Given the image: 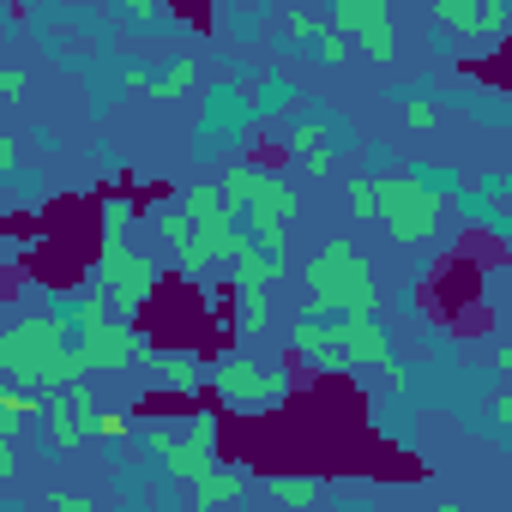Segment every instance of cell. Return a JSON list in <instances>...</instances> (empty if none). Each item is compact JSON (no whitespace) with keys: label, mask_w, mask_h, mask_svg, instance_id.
Here are the masks:
<instances>
[{"label":"cell","mask_w":512,"mask_h":512,"mask_svg":"<svg viewBox=\"0 0 512 512\" xmlns=\"http://www.w3.org/2000/svg\"><path fill=\"white\" fill-rule=\"evenodd\" d=\"M187 440L205 446V452H217V410H193V434Z\"/></svg>","instance_id":"22"},{"label":"cell","mask_w":512,"mask_h":512,"mask_svg":"<svg viewBox=\"0 0 512 512\" xmlns=\"http://www.w3.org/2000/svg\"><path fill=\"white\" fill-rule=\"evenodd\" d=\"M332 25L350 31L374 67H386L398 55V31H392V7H386V0H332Z\"/></svg>","instance_id":"6"},{"label":"cell","mask_w":512,"mask_h":512,"mask_svg":"<svg viewBox=\"0 0 512 512\" xmlns=\"http://www.w3.org/2000/svg\"><path fill=\"white\" fill-rule=\"evenodd\" d=\"M0 368H7V380L37 392H61L91 374L73 314H37V320H19L13 332H0Z\"/></svg>","instance_id":"1"},{"label":"cell","mask_w":512,"mask_h":512,"mask_svg":"<svg viewBox=\"0 0 512 512\" xmlns=\"http://www.w3.org/2000/svg\"><path fill=\"white\" fill-rule=\"evenodd\" d=\"M97 434H103V440H127V434H133V422H127V416H109V410H103V416H97Z\"/></svg>","instance_id":"26"},{"label":"cell","mask_w":512,"mask_h":512,"mask_svg":"<svg viewBox=\"0 0 512 512\" xmlns=\"http://www.w3.org/2000/svg\"><path fill=\"white\" fill-rule=\"evenodd\" d=\"M404 121L410 127H434V103L428 97H404Z\"/></svg>","instance_id":"24"},{"label":"cell","mask_w":512,"mask_h":512,"mask_svg":"<svg viewBox=\"0 0 512 512\" xmlns=\"http://www.w3.org/2000/svg\"><path fill=\"white\" fill-rule=\"evenodd\" d=\"M97 404H91V392H85V380H73V386H61V392H49V410H43V422H49V440H55V452H79L91 434H97Z\"/></svg>","instance_id":"8"},{"label":"cell","mask_w":512,"mask_h":512,"mask_svg":"<svg viewBox=\"0 0 512 512\" xmlns=\"http://www.w3.org/2000/svg\"><path fill=\"white\" fill-rule=\"evenodd\" d=\"M181 91H193V61H175L169 73H157V79L145 85V97H157V103H169V97H181Z\"/></svg>","instance_id":"16"},{"label":"cell","mask_w":512,"mask_h":512,"mask_svg":"<svg viewBox=\"0 0 512 512\" xmlns=\"http://www.w3.org/2000/svg\"><path fill=\"white\" fill-rule=\"evenodd\" d=\"M494 422H500V428H512V392H500V398H494Z\"/></svg>","instance_id":"32"},{"label":"cell","mask_w":512,"mask_h":512,"mask_svg":"<svg viewBox=\"0 0 512 512\" xmlns=\"http://www.w3.org/2000/svg\"><path fill=\"white\" fill-rule=\"evenodd\" d=\"M332 169H338V157H332L326 145H314V151H308V175H332Z\"/></svg>","instance_id":"29"},{"label":"cell","mask_w":512,"mask_h":512,"mask_svg":"<svg viewBox=\"0 0 512 512\" xmlns=\"http://www.w3.org/2000/svg\"><path fill=\"white\" fill-rule=\"evenodd\" d=\"M49 512H97L85 494H49Z\"/></svg>","instance_id":"28"},{"label":"cell","mask_w":512,"mask_h":512,"mask_svg":"<svg viewBox=\"0 0 512 512\" xmlns=\"http://www.w3.org/2000/svg\"><path fill=\"white\" fill-rule=\"evenodd\" d=\"M314 145H326V121H302V127L290 133V151H302V157H308Z\"/></svg>","instance_id":"23"},{"label":"cell","mask_w":512,"mask_h":512,"mask_svg":"<svg viewBox=\"0 0 512 512\" xmlns=\"http://www.w3.org/2000/svg\"><path fill=\"white\" fill-rule=\"evenodd\" d=\"M506 296H512V284H506Z\"/></svg>","instance_id":"35"},{"label":"cell","mask_w":512,"mask_h":512,"mask_svg":"<svg viewBox=\"0 0 512 512\" xmlns=\"http://www.w3.org/2000/svg\"><path fill=\"white\" fill-rule=\"evenodd\" d=\"M332 332H338V350L350 356V368H380V362H392L386 326H380L374 314H338Z\"/></svg>","instance_id":"9"},{"label":"cell","mask_w":512,"mask_h":512,"mask_svg":"<svg viewBox=\"0 0 512 512\" xmlns=\"http://www.w3.org/2000/svg\"><path fill=\"white\" fill-rule=\"evenodd\" d=\"M314 49H320V61H332V67H338V61L350 55V31H338V25H326V31L314 37Z\"/></svg>","instance_id":"19"},{"label":"cell","mask_w":512,"mask_h":512,"mask_svg":"<svg viewBox=\"0 0 512 512\" xmlns=\"http://www.w3.org/2000/svg\"><path fill=\"white\" fill-rule=\"evenodd\" d=\"M434 169H410V175H380V223L392 241L416 247V241H434L440 229V211H446V193L428 181Z\"/></svg>","instance_id":"3"},{"label":"cell","mask_w":512,"mask_h":512,"mask_svg":"<svg viewBox=\"0 0 512 512\" xmlns=\"http://www.w3.org/2000/svg\"><path fill=\"white\" fill-rule=\"evenodd\" d=\"M380 374H386V386H392V392H410V368H404L398 356H392V362H380Z\"/></svg>","instance_id":"27"},{"label":"cell","mask_w":512,"mask_h":512,"mask_svg":"<svg viewBox=\"0 0 512 512\" xmlns=\"http://www.w3.org/2000/svg\"><path fill=\"white\" fill-rule=\"evenodd\" d=\"M241 488H247V476L241 470H205L199 482H193V512H217V506H229V500H241Z\"/></svg>","instance_id":"13"},{"label":"cell","mask_w":512,"mask_h":512,"mask_svg":"<svg viewBox=\"0 0 512 512\" xmlns=\"http://www.w3.org/2000/svg\"><path fill=\"white\" fill-rule=\"evenodd\" d=\"M79 350H85V362H91V368L121 374V368H133L151 344H145V332H139L127 314H121V320L109 314V320H97V326H85V332H79Z\"/></svg>","instance_id":"7"},{"label":"cell","mask_w":512,"mask_h":512,"mask_svg":"<svg viewBox=\"0 0 512 512\" xmlns=\"http://www.w3.org/2000/svg\"><path fill=\"white\" fill-rule=\"evenodd\" d=\"M127 223H133V199H103V235H127Z\"/></svg>","instance_id":"20"},{"label":"cell","mask_w":512,"mask_h":512,"mask_svg":"<svg viewBox=\"0 0 512 512\" xmlns=\"http://www.w3.org/2000/svg\"><path fill=\"white\" fill-rule=\"evenodd\" d=\"M0 97H25V73H19V67L0 73Z\"/></svg>","instance_id":"31"},{"label":"cell","mask_w":512,"mask_h":512,"mask_svg":"<svg viewBox=\"0 0 512 512\" xmlns=\"http://www.w3.org/2000/svg\"><path fill=\"white\" fill-rule=\"evenodd\" d=\"M19 476V452H13V440H0V482H13Z\"/></svg>","instance_id":"30"},{"label":"cell","mask_w":512,"mask_h":512,"mask_svg":"<svg viewBox=\"0 0 512 512\" xmlns=\"http://www.w3.org/2000/svg\"><path fill=\"white\" fill-rule=\"evenodd\" d=\"M121 7H127L145 31H163V19H169V13H163V0H121Z\"/></svg>","instance_id":"21"},{"label":"cell","mask_w":512,"mask_h":512,"mask_svg":"<svg viewBox=\"0 0 512 512\" xmlns=\"http://www.w3.org/2000/svg\"><path fill=\"white\" fill-rule=\"evenodd\" d=\"M145 368H157V380L169 386V392H199V356H187V350H145Z\"/></svg>","instance_id":"12"},{"label":"cell","mask_w":512,"mask_h":512,"mask_svg":"<svg viewBox=\"0 0 512 512\" xmlns=\"http://www.w3.org/2000/svg\"><path fill=\"white\" fill-rule=\"evenodd\" d=\"M97 284L109 290V302H115V314H145V302L157 296V284H163V272L145 260V253H133L127 247V235H103V253H97Z\"/></svg>","instance_id":"4"},{"label":"cell","mask_w":512,"mask_h":512,"mask_svg":"<svg viewBox=\"0 0 512 512\" xmlns=\"http://www.w3.org/2000/svg\"><path fill=\"white\" fill-rule=\"evenodd\" d=\"M151 458H157L175 482H199V476L217 464V452H205V446H193V440H175V434H163V428H151Z\"/></svg>","instance_id":"10"},{"label":"cell","mask_w":512,"mask_h":512,"mask_svg":"<svg viewBox=\"0 0 512 512\" xmlns=\"http://www.w3.org/2000/svg\"><path fill=\"white\" fill-rule=\"evenodd\" d=\"M308 314L314 320H338V314H374L380 290H374V266L356 253V241H326L308 260Z\"/></svg>","instance_id":"2"},{"label":"cell","mask_w":512,"mask_h":512,"mask_svg":"<svg viewBox=\"0 0 512 512\" xmlns=\"http://www.w3.org/2000/svg\"><path fill=\"white\" fill-rule=\"evenodd\" d=\"M302 7H332V0H302Z\"/></svg>","instance_id":"34"},{"label":"cell","mask_w":512,"mask_h":512,"mask_svg":"<svg viewBox=\"0 0 512 512\" xmlns=\"http://www.w3.org/2000/svg\"><path fill=\"white\" fill-rule=\"evenodd\" d=\"M344 193H350V211H356L362 223H368V217H380V175H350V187H344Z\"/></svg>","instance_id":"17"},{"label":"cell","mask_w":512,"mask_h":512,"mask_svg":"<svg viewBox=\"0 0 512 512\" xmlns=\"http://www.w3.org/2000/svg\"><path fill=\"white\" fill-rule=\"evenodd\" d=\"M211 386H217L223 404H278V398H290V374L253 362V356H223L211 368Z\"/></svg>","instance_id":"5"},{"label":"cell","mask_w":512,"mask_h":512,"mask_svg":"<svg viewBox=\"0 0 512 512\" xmlns=\"http://www.w3.org/2000/svg\"><path fill=\"white\" fill-rule=\"evenodd\" d=\"M320 494H326V482H320V476H290V470H284V476H272V500H278V506H314Z\"/></svg>","instance_id":"15"},{"label":"cell","mask_w":512,"mask_h":512,"mask_svg":"<svg viewBox=\"0 0 512 512\" xmlns=\"http://www.w3.org/2000/svg\"><path fill=\"white\" fill-rule=\"evenodd\" d=\"M506 25V0H482V37H500Z\"/></svg>","instance_id":"25"},{"label":"cell","mask_w":512,"mask_h":512,"mask_svg":"<svg viewBox=\"0 0 512 512\" xmlns=\"http://www.w3.org/2000/svg\"><path fill=\"white\" fill-rule=\"evenodd\" d=\"M494 362H500V368H512V338L500 344V356H494Z\"/></svg>","instance_id":"33"},{"label":"cell","mask_w":512,"mask_h":512,"mask_svg":"<svg viewBox=\"0 0 512 512\" xmlns=\"http://www.w3.org/2000/svg\"><path fill=\"white\" fill-rule=\"evenodd\" d=\"M434 19L458 37H482V0H434Z\"/></svg>","instance_id":"14"},{"label":"cell","mask_w":512,"mask_h":512,"mask_svg":"<svg viewBox=\"0 0 512 512\" xmlns=\"http://www.w3.org/2000/svg\"><path fill=\"white\" fill-rule=\"evenodd\" d=\"M290 344L320 368V374H332V368H350V356L338 350V332H332V320H314V314H302L296 326H290Z\"/></svg>","instance_id":"11"},{"label":"cell","mask_w":512,"mask_h":512,"mask_svg":"<svg viewBox=\"0 0 512 512\" xmlns=\"http://www.w3.org/2000/svg\"><path fill=\"white\" fill-rule=\"evenodd\" d=\"M320 31H326V25H320V19H314V13H308V7H296V13H290V19H284V37H290V43H314V37H320Z\"/></svg>","instance_id":"18"}]
</instances>
